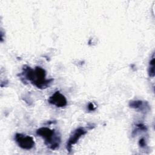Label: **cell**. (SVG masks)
<instances>
[{"mask_svg": "<svg viewBox=\"0 0 155 155\" xmlns=\"http://www.w3.org/2000/svg\"><path fill=\"white\" fill-rule=\"evenodd\" d=\"M48 101L50 104L54 105L59 108L64 107L67 104V101L65 97L59 91H56L51 96H50Z\"/></svg>", "mask_w": 155, "mask_h": 155, "instance_id": "obj_5", "label": "cell"}, {"mask_svg": "<svg viewBox=\"0 0 155 155\" xmlns=\"http://www.w3.org/2000/svg\"><path fill=\"white\" fill-rule=\"evenodd\" d=\"M130 107L140 110L142 112H148L150 110V106L146 102L142 101H131L129 103Z\"/></svg>", "mask_w": 155, "mask_h": 155, "instance_id": "obj_6", "label": "cell"}, {"mask_svg": "<svg viewBox=\"0 0 155 155\" xmlns=\"http://www.w3.org/2000/svg\"><path fill=\"white\" fill-rule=\"evenodd\" d=\"M139 145L140 146V147H145L146 146V144H145V140L143 138H142L139 140Z\"/></svg>", "mask_w": 155, "mask_h": 155, "instance_id": "obj_8", "label": "cell"}, {"mask_svg": "<svg viewBox=\"0 0 155 155\" xmlns=\"http://www.w3.org/2000/svg\"><path fill=\"white\" fill-rule=\"evenodd\" d=\"M88 109L90 110V111H93L95 110V107L94 106L93 104L90 102L88 104Z\"/></svg>", "mask_w": 155, "mask_h": 155, "instance_id": "obj_9", "label": "cell"}, {"mask_svg": "<svg viewBox=\"0 0 155 155\" xmlns=\"http://www.w3.org/2000/svg\"><path fill=\"white\" fill-rule=\"evenodd\" d=\"M36 134L44 139L45 145L51 150H56L59 147L61 136L54 130L48 127H41L36 130Z\"/></svg>", "mask_w": 155, "mask_h": 155, "instance_id": "obj_2", "label": "cell"}, {"mask_svg": "<svg viewBox=\"0 0 155 155\" xmlns=\"http://www.w3.org/2000/svg\"><path fill=\"white\" fill-rule=\"evenodd\" d=\"M15 140L18 146L24 150H29L35 146L33 138L30 136L24 135L21 133H16L15 136Z\"/></svg>", "mask_w": 155, "mask_h": 155, "instance_id": "obj_3", "label": "cell"}, {"mask_svg": "<svg viewBox=\"0 0 155 155\" xmlns=\"http://www.w3.org/2000/svg\"><path fill=\"white\" fill-rule=\"evenodd\" d=\"M22 74L32 84L41 89L48 87L53 81V79H46V72L41 67H36L35 69H32L25 65L22 69Z\"/></svg>", "mask_w": 155, "mask_h": 155, "instance_id": "obj_1", "label": "cell"}, {"mask_svg": "<svg viewBox=\"0 0 155 155\" xmlns=\"http://www.w3.org/2000/svg\"><path fill=\"white\" fill-rule=\"evenodd\" d=\"M148 74H149L150 76H151V77L154 76V53L153 54V56L149 62Z\"/></svg>", "mask_w": 155, "mask_h": 155, "instance_id": "obj_7", "label": "cell"}, {"mask_svg": "<svg viewBox=\"0 0 155 155\" xmlns=\"http://www.w3.org/2000/svg\"><path fill=\"white\" fill-rule=\"evenodd\" d=\"M86 133H87V131L82 127H80L76 129L72 133L67 143V150L69 153H70V151L72 150V146L76 143H77V142L80 139V137L84 135Z\"/></svg>", "mask_w": 155, "mask_h": 155, "instance_id": "obj_4", "label": "cell"}]
</instances>
